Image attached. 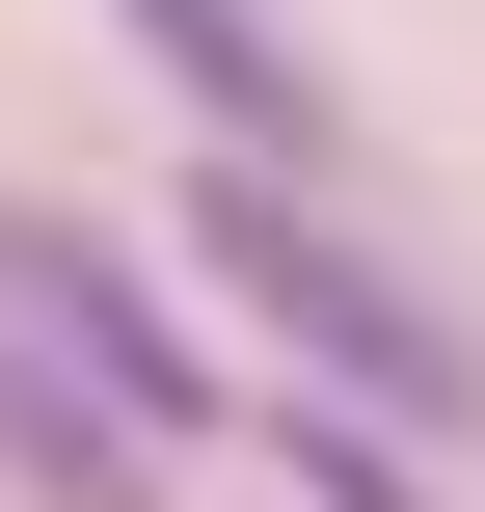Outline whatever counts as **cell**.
Wrapping results in <instances>:
<instances>
[{
  "label": "cell",
  "mask_w": 485,
  "mask_h": 512,
  "mask_svg": "<svg viewBox=\"0 0 485 512\" xmlns=\"http://www.w3.org/2000/svg\"><path fill=\"white\" fill-rule=\"evenodd\" d=\"M189 270H216V324L243 351H297V405H378V432H485V351L432 270H378L297 162H216L189 189Z\"/></svg>",
  "instance_id": "6da1fadb"
},
{
  "label": "cell",
  "mask_w": 485,
  "mask_h": 512,
  "mask_svg": "<svg viewBox=\"0 0 485 512\" xmlns=\"http://www.w3.org/2000/svg\"><path fill=\"white\" fill-rule=\"evenodd\" d=\"M0 324H27V351H81L135 432H189V405H216V351H189V324L135 297V243H81V216H0Z\"/></svg>",
  "instance_id": "7a4b0ae2"
},
{
  "label": "cell",
  "mask_w": 485,
  "mask_h": 512,
  "mask_svg": "<svg viewBox=\"0 0 485 512\" xmlns=\"http://www.w3.org/2000/svg\"><path fill=\"white\" fill-rule=\"evenodd\" d=\"M108 27H135V54L189 81V135H216V162H297V189L351 162V108H324V54H297L270 0H108Z\"/></svg>",
  "instance_id": "3957f363"
},
{
  "label": "cell",
  "mask_w": 485,
  "mask_h": 512,
  "mask_svg": "<svg viewBox=\"0 0 485 512\" xmlns=\"http://www.w3.org/2000/svg\"><path fill=\"white\" fill-rule=\"evenodd\" d=\"M0 459H27L54 512H162V432H135L81 351H27V324H0Z\"/></svg>",
  "instance_id": "277c9868"
},
{
  "label": "cell",
  "mask_w": 485,
  "mask_h": 512,
  "mask_svg": "<svg viewBox=\"0 0 485 512\" xmlns=\"http://www.w3.org/2000/svg\"><path fill=\"white\" fill-rule=\"evenodd\" d=\"M297 432V512H432V432H378V405H270Z\"/></svg>",
  "instance_id": "5b68a950"
}]
</instances>
